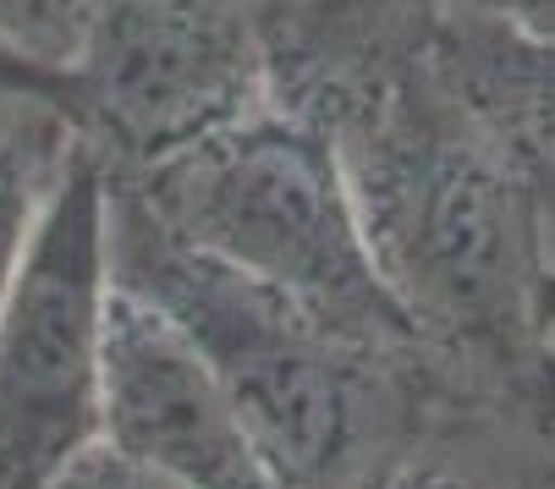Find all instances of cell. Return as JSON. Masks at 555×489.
I'll list each match as a JSON object with an SVG mask.
<instances>
[{
	"instance_id": "cell-1",
	"label": "cell",
	"mask_w": 555,
	"mask_h": 489,
	"mask_svg": "<svg viewBox=\"0 0 555 489\" xmlns=\"http://www.w3.org/2000/svg\"><path fill=\"white\" fill-rule=\"evenodd\" d=\"M379 286L408 319L446 424L555 440L550 209L506 143L435 72L331 127Z\"/></svg>"
},
{
	"instance_id": "cell-2",
	"label": "cell",
	"mask_w": 555,
	"mask_h": 489,
	"mask_svg": "<svg viewBox=\"0 0 555 489\" xmlns=\"http://www.w3.org/2000/svg\"><path fill=\"white\" fill-rule=\"evenodd\" d=\"M111 281L198 347L270 489H385L451 429L413 352H385L308 319L111 198Z\"/></svg>"
},
{
	"instance_id": "cell-3",
	"label": "cell",
	"mask_w": 555,
	"mask_h": 489,
	"mask_svg": "<svg viewBox=\"0 0 555 489\" xmlns=\"http://www.w3.org/2000/svg\"><path fill=\"white\" fill-rule=\"evenodd\" d=\"M105 182L127 215L177 248L275 292L336 336L418 358L408 319L379 286L325 127L270 105L160 166Z\"/></svg>"
},
{
	"instance_id": "cell-4",
	"label": "cell",
	"mask_w": 555,
	"mask_h": 489,
	"mask_svg": "<svg viewBox=\"0 0 555 489\" xmlns=\"http://www.w3.org/2000/svg\"><path fill=\"white\" fill-rule=\"evenodd\" d=\"M105 308L111 182L100 154L72 138L0 308V489H55L100 446Z\"/></svg>"
},
{
	"instance_id": "cell-5",
	"label": "cell",
	"mask_w": 555,
	"mask_h": 489,
	"mask_svg": "<svg viewBox=\"0 0 555 489\" xmlns=\"http://www.w3.org/2000/svg\"><path fill=\"white\" fill-rule=\"evenodd\" d=\"M66 77V121L105 177L270 111V66L243 0H89Z\"/></svg>"
},
{
	"instance_id": "cell-6",
	"label": "cell",
	"mask_w": 555,
	"mask_h": 489,
	"mask_svg": "<svg viewBox=\"0 0 555 489\" xmlns=\"http://www.w3.org/2000/svg\"><path fill=\"white\" fill-rule=\"evenodd\" d=\"M100 446L188 489H270L198 347L116 281L105 308Z\"/></svg>"
},
{
	"instance_id": "cell-7",
	"label": "cell",
	"mask_w": 555,
	"mask_h": 489,
	"mask_svg": "<svg viewBox=\"0 0 555 489\" xmlns=\"http://www.w3.org/2000/svg\"><path fill=\"white\" fill-rule=\"evenodd\" d=\"M270 66V105L336 127L418 72L451 0H243Z\"/></svg>"
},
{
	"instance_id": "cell-8",
	"label": "cell",
	"mask_w": 555,
	"mask_h": 489,
	"mask_svg": "<svg viewBox=\"0 0 555 489\" xmlns=\"http://www.w3.org/2000/svg\"><path fill=\"white\" fill-rule=\"evenodd\" d=\"M72 121L55 105L0 94V308L28 254L39 209L72 154Z\"/></svg>"
},
{
	"instance_id": "cell-9",
	"label": "cell",
	"mask_w": 555,
	"mask_h": 489,
	"mask_svg": "<svg viewBox=\"0 0 555 489\" xmlns=\"http://www.w3.org/2000/svg\"><path fill=\"white\" fill-rule=\"evenodd\" d=\"M89 0H0V50L61 72L83 34Z\"/></svg>"
},
{
	"instance_id": "cell-10",
	"label": "cell",
	"mask_w": 555,
	"mask_h": 489,
	"mask_svg": "<svg viewBox=\"0 0 555 489\" xmlns=\"http://www.w3.org/2000/svg\"><path fill=\"white\" fill-rule=\"evenodd\" d=\"M55 489H188V484L149 473V467L116 456L111 446H89L83 456H77V462L55 478Z\"/></svg>"
},
{
	"instance_id": "cell-11",
	"label": "cell",
	"mask_w": 555,
	"mask_h": 489,
	"mask_svg": "<svg viewBox=\"0 0 555 489\" xmlns=\"http://www.w3.org/2000/svg\"><path fill=\"white\" fill-rule=\"evenodd\" d=\"M451 12H467V17H485L512 34L555 44V0H451Z\"/></svg>"
},
{
	"instance_id": "cell-12",
	"label": "cell",
	"mask_w": 555,
	"mask_h": 489,
	"mask_svg": "<svg viewBox=\"0 0 555 489\" xmlns=\"http://www.w3.org/2000/svg\"><path fill=\"white\" fill-rule=\"evenodd\" d=\"M385 489H490L479 473H467V467H451V462H435V456H418L408 462L402 473H396Z\"/></svg>"
},
{
	"instance_id": "cell-13",
	"label": "cell",
	"mask_w": 555,
	"mask_h": 489,
	"mask_svg": "<svg viewBox=\"0 0 555 489\" xmlns=\"http://www.w3.org/2000/svg\"><path fill=\"white\" fill-rule=\"evenodd\" d=\"M539 456H544V467H539L533 489H555V440H550V446H539Z\"/></svg>"
}]
</instances>
